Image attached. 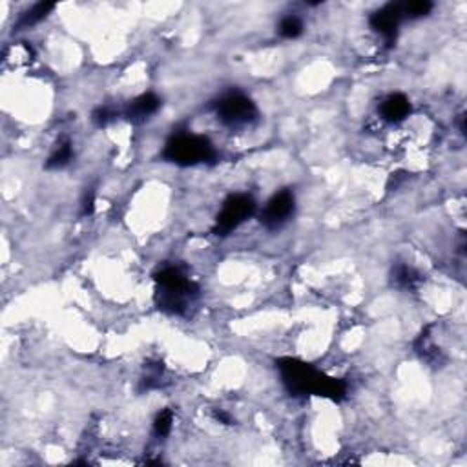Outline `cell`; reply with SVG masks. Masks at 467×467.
<instances>
[{"label": "cell", "instance_id": "obj_1", "mask_svg": "<svg viewBox=\"0 0 467 467\" xmlns=\"http://www.w3.org/2000/svg\"><path fill=\"white\" fill-rule=\"evenodd\" d=\"M282 383L292 396H323L332 402H341L347 396V383L327 376L314 365L298 358H282L276 362Z\"/></svg>", "mask_w": 467, "mask_h": 467}, {"label": "cell", "instance_id": "obj_2", "mask_svg": "<svg viewBox=\"0 0 467 467\" xmlns=\"http://www.w3.org/2000/svg\"><path fill=\"white\" fill-rule=\"evenodd\" d=\"M155 282V305L159 310H163L172 316H181L188 309V305L199 294V287L186 277L181 268L166 265L159 268L154 276Z\"/></svg>", "mask_w": 467, "mask_h": 467}, {"label": "cell", "instance_id": "obj_3", "mask_svg": "<svg viewBox=\"0 0 467 467\" xmlns=\"http://www.w3.org/2000/svg\"><path fill=\"white\" fill-rule=\"evenodd\" d=\"M163 161L177 166H195L201 163H210L216 159V148L209 137L190 132L173 133L161 154Z\"/></svg>", "mask_w": 467, "mask_h": 467}, {"label": "cell", "instance_id": "obj_4", "mask_svg": "<svg viewBox=\"0 0 467 467\" xmlns=\"http://www.w3.org/2000/svg\"><path fill=\"white\" fill-rule=\"evenodd\" d=\"M216 115L225 126L243 128L258 119V106L241 91H230L216 103Z\"/></svg>", "mask_w": 467, "mask_h": 467}, {"label": "cell", "instance_id": "obj_5", "mask_svg": "<svg viewBox=\"0 0 467 467\" xmlns=\"http://www.w3.org/2000/svg\"><path fill=\"white\" fill-rule=\"evenodd\" d=\"M256 204L254 197H250L246 194H234L230 195L225 203H223L221 212L216 218V225H213V234L216 236H228L230 232L236 230L239 225L252 218L256 213Z\"/></svg>", "mask_w": 467, "mask_h": 467}, {"label": "cell", "instance_id": "obj_6", "mask_svg": "<svg viewBox=\"0 0 467 467\" xmlns=\"http://www.w3.org/2000/svg\"><path fill=\"white\" fill-rule=\"evenodd\" d=\"M296 209V197L291 190H279L268 199L267 206L259 213V223L268 230L282 228L292 218Z\"/></svg>", "mask_w": 467, "mask_h": 467}, {"label": "cell", "instance_id": "obj_7", "mask_svg": "<svg viewBox=\"0 0 467 467\" xmlns=\"http://www.w3.org/2000/svg\"><path fill=\"white\" fill-rule=\"evenodd\" d=\"M404 18L402 13V4H387L380 8L378 11L371 15V26L372 29H376L383 39H386L387 46H393L396 41V33H398V26Z\"/></svg>", "mask_w": 467, "mask_h": 467}, {"label": "cell", "instance_id": "obj_8", "mask_svg": "<svg viewBox=\"0 0 467 467\" xmlns=\"http://www.w3.org/2000/svg\"><path fill=\"white\" fill-rule=\"evenodd\" d=\"M161 108V99L155 93H143V96L136 97V99L128 105L126 108V117L130 123L139 124L145 123L152 115H155Z\"/></svg>", "mask_w": 467, "mask_h": 467}, {"label": "cell", "instance_id": "obj_9", "mask_svg": "<svg viewBox=\"0 0 467 467\" xmlns=\"http://www.w3.org/2000/svg\"><path fill=\"white\" fill-rule=\"evenodd\" d=\"M378 112H380V117L387 123H402L411 114V100L404 93H390L381 100Z\"/></svg>", "mask_w": 467, "mask_h": 467}, {"label": "cell", "instance_id": "obj_10", "mask_svg": "<svg viewBox=\"0 0 467 467\" xmlns=\"http://www.w3.org/2000/svg\"><path fill=\"white\" fill-rule=\"evenodd\" d=\"M422 283V276L405 263H398L393 268V285L402 291H414Z\"/></svg>", "mask_w": 467, "mask_h": 467}, {"label": "cell", "instance_id": "obj_11", "mask_svg": "<svg viewBox=\"0 0 467 467\" xmlns=\"http://www.w3.org/2000/svg\"><path fill=\"white\" fill-rule=\"evenodd\" d=\"M53 9L55 4H51V2H39V4L32 6V8L27 9V11H24V13L18 17L17 24H15L17 32H20V29H27V27L39 24L41 20H44Z\"/></svg>", "mask_w": 467, "mask_h": 467}, {"label": "cell", "instance_id": "obj_12", "mask_svg": "<svg viewBox=\"0 0 467 467\" xmlns=\"http://www.w3.org/2000/svg\"><path fill=\"white\" fill-rule=\"evenodd\" d=\"M73 159V145L72 141L64 139L59 145L55 146V150L46 161V170H60V168L68 166Z\"/></svg>", "mask_w": 467, "mask_h": 467}, {"label": "cell", "instance_id": "obj_13", "mask_svg": "<svg viewBox=\"0 0 467 467\" xmlns=\"http://www.w3.org/2000/svg\"><path fill=\"white\" fill-rule=\"evenodd\" d=\"M33 50L32 46H27L26 42L20 44H13L4 50V64H11V66H20V64H27L32 60Z\"/></svg>", "mask_w": 467, "mask_h": 467}, {"label": "cell", "instance_id": "obj_14", "mask_svg": "<svg viewBox=\"0 0 467 467\" xmlns=\"http://www.w3.org/2000/svg\"><path fill=\"white\" fill-rule=\"evenodd\" d=\"M303 20H301L300 17H296V15H289V17L283 18L282 22H279V27H277L279 35H282L283 39H289V41L303 35Z\"/></svg>", "mask_w": 467, "mask_h": 467}, {"label": "cell", "instance_id": "obj_15", "mask_svg": "<svg viewBox=\"0 0 467 467\" xmlns=\"http://www.w3.org/2000/svg\"><path fill=\"white\" fill-rule=\"evenodd\" d=\"M172 423H173L172 409H164V411H161L154 420V435L157 436V438H164V436H168L170 435V431H172Z\"/></svg>", "mask_w": 467, "mask_h": 467}, {"label": "cell", "instance_id": "obj_16", "mask_svg": "<svg viewBox=\"0 0 467 467\" xmlns=\"http://www.w3.org/2000/svg\"><path fill=\"white\" fill-rule=\"evenodd\" d=\"M433 9V4L429 0H414V2H407L402 4V13L407 18H420L426 17Z\"/></svg>", "mask_w": 467, "mask_h": 467}, {"label": "cell", "instance_id": "obj_17", "mask_svg": "<svg viewBox=\"0 0 467 467\" xmlns=\"http://www.w3.org/2000/svg\"><path fill=\"white\" fill-rule=\"evenodd\" d=\"M115 117H117L115 112H112V110L106 108V106H100V108H97L96 112L91 114V121H93V123H96L99 128L108 126V124L112 123Z\"/></svg>", "mask_w": 467, "mask_h": 467}, {"label": "cell", "instance_id": "obj_18", "mask_svg": "<svg viewBox=\"0 0 467 467\" xmlns=\"http://www.w3.org/2000/svg\"><path fill=\"white\" fill-rule=\"evenodd\" d=\"M81 209H82V216H84V218H88V216L93 213V210H96V192L88 190L86 194H84Z\"/></svg>", "mask_w": 467, "mask_h": 467}, {"label": "cell", "instance_id": "obj_19", "mask_svg": "<svg viewBox=\"0 0 467 467\" xmlns=\"http://www.w3.org/2000/svg\"><path fill=\"white\" fill-rule=\"evenodd\" d=\"M213 418H216V420H218V422H221V423H225V426H232V423H234V420H232V416L228 413H225V411H221V409H216V411H213Z\"/></svg>", "mask_w": 467, "mask_h": 467}]
</instances>
